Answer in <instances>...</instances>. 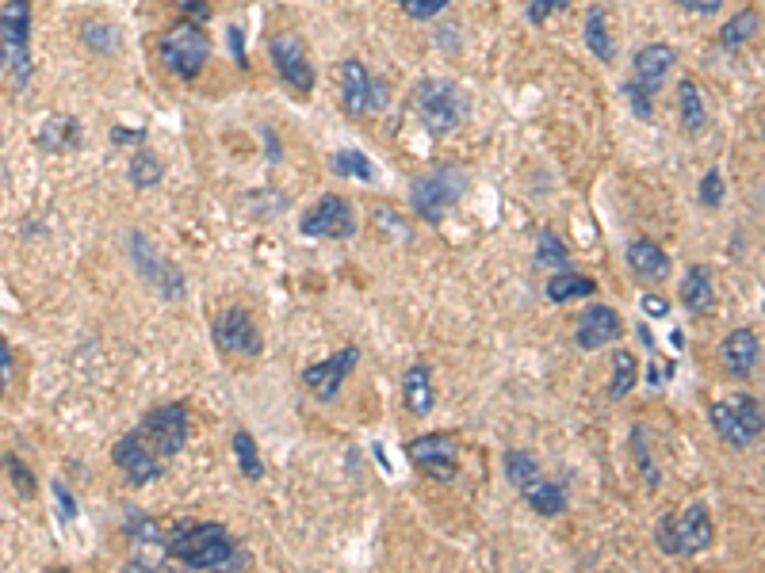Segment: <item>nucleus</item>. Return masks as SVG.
Masks as SVG:
<instances>
[{
    "mask_svg": "<svg viewBox=\"0 0 765 573\" xmlns=\"http://www.w3.org/2000/svg\"><path fill=\"white\" fill-rule=\"evenodd\" d=\"M207 54H211V43H207V35L199 31V23H188L180 20L161 39V62L169 73H176L180 81H199V73H203V65H207Z\"/></svg>",
    "mask_w": 765,
    "mask_h": 573,
    "instance_id": "6e6552de",
    "label": "nucleus"
},
{
    "mask_svg": "<svg viewBox=\"0 0 765 573\" xmlns=\"http://www.w3.org/2000/svg\"><path fill=\"white\" fill-rule=\"evenodd\" d=\"M81 39H85V46L96 50V54H115L119 43H123L119 27H111L108 20H88L85 27H81Z\"/></svg>",
    "mask_w": 765,
    "mask_h": 573,
    "instance_id": "2f4dec72",
    "label": "nucleus"
},
{
    "mask_svg": "<svg viewBox=\"0 0 765 573\" xmlns=\"http://www.w3.org/2000/svg\"><path fill=\"white\" fill-rule=\"evenodd\" d=\"M635 379H639V356L628 352V348H616L612 352V379H609V398H628L635 390Z\"/></svg>",
    "mask_w": 765,
    "mask_h": 573,
    "instance_id": "393cba45",
    "label": "nucleus"
},
{
    "mask_svg": "<svg viewBox=\"0 0 765 573\" xmlns=\"http://www.w3.org/2000/svg\"><path fill=\"white\" fill-rule=\"evenodd\" d=\"M299 234L306 237H329V241H345L356 234V214H352L349 199L341 195H322L310 211L299 218Z\"/></svg>",
    "mask_w": 765,
    "mask_h": 573,
    "instance_id": "9b49d317",
    "label": "nucleus"
},
{
    "mask_svg": "<svg viewBox=\"0 0 765 573\" xmlns=\"http://www.w3.org/2000/svg\"><path fill=\"white\" fill-rule=\"evenodd\" d=\"M50 489H54V501H58V512L66 516V520H73L77 516V501H73V493L66 489V482H50Z\"/></svg>",
    "mask_w": 765,
    "mask_h": 573,
    "instance_id": "a18cd8bd",
    "label": "nucleus"
},
{
    "mask_svg": "<svg viewBox=\"0 0 765 573\" xmlns=\"http://www.w3.org/2000/svg\"><path fill=\"white\" fill-rule=\"evenodd\" d=\"M39 146L43 149H77L81 146V127H77V119L54 115V119L43 127V134H39Z\"/></svg>",
    "mask_w": 765,
    "mask_h": 573,
    "instance_id": "c756f323",
    "label": "nucleus"
},
{
    "mask_svg": "<svg viewBox=\"0 0 765 573\" xmlns=\"http://www.w3.org/2000/svg\"><path fill=\"white\" fill-rule=\"evenodd\" d=\"M678 4L693 16H716L723 8V0H678Z\"/></svg>",
    "mask_w": 765,
    "mask_h": 573,
    "instance_id": "49530a36",
    "label": "nucleus"
},
{
    "mask_svg": "<svg viewBox=\"0 0 765 573\" xmlns=\"http://www.w3.org/2000/svg\"><path fill=\"white\" fill-rule=\"evenodd\" d=\"M643 314H647V318H666V314H670V302L662 295H643Z\"/></svg>",
    "mask_w": 765,
    "mask_h": 573,
    "instance_id": "de8ad7c7",
    "label": "nucleus"
},
{
    "mask_svg": "<svg viewBox=\"0 0 765 573\" xmlns=\"http://www.w3.org/2000/svg\"><path fill=\"white\" fill-rule=\"evenodd\" d=\"M536 264H544V268H551V272H563V268H570L567 245L559 241L555 230H540V237H536Z\"/></svg>",
    "mask_w": 765,
    "mask_h": 573,
    "instance_id": "7c9ffc66",
    "label": "nucleus"
},
{
    "mask_svg": "<svg viewBox=\"0 0 765 573\" xmlns=\"http://www.w3.org/2000/svg\"><path fill=\"white\" fill-rule=\"evenodd\" d=\"M414 107L417 119L425 123L429 134H452V130L467 119V96L456 88V81L444 77H425L414 88Z\"/></svg>",
    "mask_w": 765,
    "mask_h": 573,
    "instance_id": "39448f33",
    "label": "nucleus"
},
{
    "mask_svg": "<svg viewBox=\"0 0 765 573\" xmlns=\"http://www.w3.org/2000/svg\"><path fill=\"white\" fill-rule=\"evenodd\" d=\"M521 493H525V501L540 512V516H559V512L567 509V489H563V482L536 478V482H528Z\"/></svg>",
    "mask_w": 765,
    "mask_h": 573,
    "instance_id": "5701e85b",
    "label": "nucleus"
},
{
    "mask_svg": "<svg viewBox=\"0 0 765 573\" xmlns=\"http://www.w3.org/2000/svg\"><path fill=\"white\" fill-rule=\"evenodd\" d=\"M211 337H215V348L226 352V356H261L264 340H261V325L253 321V314L245 306H230L222 310L215 325H211Z\"/></svg>",
    "mask_w": 765,
    "mask_h": 573,
    "instance_id": "9d476101",
    "label": "nucleus"
},
{
    "mask_svg": "<svg viewBox=\"0 0 765 573\" xmlns=\"http://www.w3.org/2000/svg\"><path fill=\"white\" fill-rule=\"evenodd\" d=\"M131 432L150 447L161 463H165V459L180 455V447L188 444V405L184 402L157 405V409H150V413L138 421V428H131Z\"/></svg>",
    "mask_w": 765,
    "mask_h": 573,
    "instance_id": "423d86ee",
    "label": "nucleus"
},
{
    "mask_svg": "<svg viewBox=\"0 0 765 573\" xmlns=\"http://www.w3.org/2000/svg\"><path fill=\"white\" fill-rule=\"evenodd\" d=\"M467 184H471V180H467V172L459 169V165H440V169L421 172L414 184H410L414 214L421 218V222L437 226V222H444V214L463 199Z\"/></svg>",
    "mask_w": 765,
    "mask_h": 573,
    "instance_id": "20e7f679",
    "label": "nucleus"
},
{
    "mask_svg": "<svg viewBox=\"0 0 765 573\" xmlns=\"http://www.w3.org/2000/svg\"><path fill=\"white\" fill-rule=\"evenodd\" d=\"M624 96L632 100V107H635V119H651V92L647 88H639L635 81H624Z\"/></svg>",
    "mask_w": 765,
    "mask_h": 573,
    "instance_id": "c03bdc74",
    "label": "nucleus"
},
{
    "mask_svg": "<svg viewBox=\"0 0 765 573\" xmlns=\"http://www.w3.org/2000/svg\"><path fill=\"white\" fill-rule=\"evenodd\" d=\"M758 27H762L758 8H743L739 16H731V20L720 27V46L723 50H739V46H746L758 35Z\"/></svg>",
    "mask_w": 765,
    "mask_h": 573,
    "instance_id": "a878e982",
    "label": "nucleus"
},
{
    "mask_svg": "<svg viewBox=\"0 0 765 573\" xmlns=\"http://www.w3.org/2000/svg\"><path fill=\"white\" fill-rule=\"evenodd\" d=\"M161 172H165L161 157H157L153 149L138 146V153H134V161H131V184H134V188L142 191V188H153V184H161Z\"/></svg>",
    "mask_w": 765,
    "mask_h": 573,
    "instance_id": "473e14b6",
    "label": "nucleus"
},
{
    "mask_svg": "<svg viewBox=\"0 0 765 573\" xmlns=\"http://www.w3.org/2000/svg\"><path fill=\"white\" fill-rule=\"evenodd\" d=\"M681 306L689 314H708L716 306V287H712V272L708 264H693L685 279H681Z\"/></svg>",
    "mask_w": 765,
    "mask_h": 573,
    "instance_id": "412c9836",
    "label": "nucleus"
},
{
    "mask_svg": "<svg viewBox=\"0 0 765 573\" xmlns=\"http://www.w3.org/2000/svg\"><path fill=\"white\" fill-rule=\"evenodd\" d=\"M111 138H115V142H119V146H134V142H142V138H146V134H142V130L115 127V130H111Z\"/></svg>",
    "mask_w": 765,
    "mask_h": 573,
    "instance_id": "09e8293b",
    "label": "nucleus"
},
{
    "mask_svg": "<svg viewBox=\"0 0 765 573\" xmlns=\"http://www.w3.org/2000/svg\"><path fill=\"white\" fill-rule=\"evenodd\" d=\"M678 65V54H674V46H666V43H647L643 50H635V85L639 88H647L651 96H655L658 88H662V81L670 77V69Z\"/></svg>",
    "mask_w": 765,
    "mask_h": 573,
    "instance_id": "6ab92c4d",
    "label": "nucleus"
},
{
    "mask_svg": "<svg viewBox=\"0 0 765 573\" xmlns=\"http://www.w3.org/2000/svg\"><path fill=\"white\" fill-rule=\"evenodd\" d=\"M173 8L180 12V20H188V23L211 20V4H207V0H173Z\"/></svg>",
    "mask_w": 765,
    "mask_h": 573,
    "instance_id": "a19ab883",
    "label": "nucleus"
},
{
    "mask_svg": "<svg viewBox=\"0 0 765 573\" xmlns=\"http://www.w3.org/2000/svg\"><path fill=\"white\" fill-rule=\"evenodd\" d=\"M268 54H272V65H276V73H280V81L287 88H295V92H310L314 88V65L306 58V46L299 35H291V31L272 35L268 39Z\"/></svg>",
    "mask_w": 765,
    "mask_h": 573,
    "instance_id": "ddd939ff",
    "label": "nucleus"
},
{
    "mask_svg": "<svg viewBox=\"0 0 765 573\" xmlns=\"http://www.w3.org/2000/svg\"><path fill=\"white\" fill-rule=\"evenodd\" d=\"M723 191L727 188H723L720 169H708L704 176H700V203H704V207H712V211H716V207L723 203Z\"/></svg>",
    "mask_w": 765,
    "mask_h": 573,
    "instance_id": "58836bf2",
    "label": "nucleus"
},
{
    "mask_svg": "<svg viewBox=\"0 0 765 573\" xmlns=\"http://www.w3.org/2000/svg\"><path fill=\"white\" fill-rule=\"evenodd\" d=\"M678 100H681V127L685 130H704L708 123V111H704V96H700V85L693 77H685L678 85Z\"/></svg>",
    "mask_w": 765,
    "mask_h": 573,
    "instance_id": "cd10ccee",
    "label": "nucleus"
},
{
    "mask_svg": "<svg viewBox=\"0 0 765 573\" xmlns=\"http://www.w3.org/2000/svg\"><path fill=\"white\" fill-rule=\"evenodd\" d=\"M4 470H8V478H12V486H16V493L20 497H35L39 493V482H35V474L23 467V459H16V455H4Z\"/></svg>",
    "mask_w": 765,
    "mask_h": 573,
    "instance_id": "e433bc0d",
    "label": "nucleus"
},
{
    "mask_svg": "<svg viewBox=\"0 0 765 573\" xmlns=\"http://www.w3.org/2000/svg\"><path fill=\"white\" fill-rule=\"evenodd\" d=\"M406 459H410L425 478H433V482H452V478L459 474L456 436H448V432H425V436H414V440L406 444Z\"/></svg>",
    "mask_w": 765,
    "mask_h": 573,
    "instance_id": "1a4fd4ad",
    "label": "nucleus"
},
{
    "mask_svg": "<svg viewBox=\"0 0 765 573\" xmlns=\"http://www.w3.org/2000/svg\"><path fill=\"white\" fill-rule=\"evenodd\" d=\"M161 551L188 570H219L234 558V535L219 520H176L161 539Z\"/></svg>",
    "mask_w": 765,
    "mask_h": 573,
    "instance_id": "f257e3e1",
    "label": "nucleus"
},
{
    "mask_svg": "<svg viewBox=\"0 0 765 573\" xmlns=\"http://www.w3.org/2000/svg\"><path fill=\"white\" fill-rule=\"evenodd\" d=\"M12 371H16V352H12L8 337L0 333V398H4L8 386H12Z\"/></svg>",
    "mask_w": 765,
    "mask_h": 573,
    "instance_id": "79ce46f5",
    "label": "nucleus"
},
{
    "mask_svg": "<svg viewBox=\"0 0 765 573\" xmlns=\"http://www.w3.org/2000/svg\"><path fill=\"white\" fill-rule=\"evenodd\" d=\"M620 337H624V318L612 306H601V302L586 306L574 321V340H578L582 352H601Z\"/></svg>",
    "mask_w": 765,
    "mask_h": 573,
    "instance_id": "2eb2a0df",
    "label": "nucleus"
},
{
    "mask_svg": "<svg viewBox=\"0 0 765 573\" xmlns=\"http://www.w3.org/2000/svg\"><path fill=\"white\" fill-rule=\"evenodd\" d=\"M234 455H238L241 478L261 482L264 463H261V451H257V444H253V436H249V432H234Z\"/></svg>",
    "mask_w": 765,
    "mask_h": 573,
    "instance_id": "f704fd0d",
    "label": "nucleus"
},
{
    "mask_svg": "<svg viewBox=\"0 0 765 573\" xmlns=\"http://www.w3.org/2000/svg\"><path fill=\"white\" fill-rule=\"evenodd\" d=\"M570 0H528V20L532 23H544L551 20L555 12H567Z\"/></svg>",
    "mask_w": 765,
    "mask_h": 573,
    "instance_id": "37998d69",
    "label": "nucleus"
},
{
    "mask_svg": "<svg viewBox=\"0 0 765 573\" xmlns=\"http://www.w3.org/2000/svg\"><path fill=\"white\" fill-rule=\"evenodd\" d=\"M131 256H134V268L138 276L150 283L153 291L161 298H184V272L165 264L161 256L153 253V245L142 234H131Z\"/></svg>",
    "mask_w": 765,
    "mask_h": 573,
    "instance_id": "4468645a",
    "label": "nucleus"
},
{
    "mask_svg": "<svg viewBox=\"0 0 765 573\" xmlns=\"http://www.w3.org/2000/svg\"><path fill=\"white\" fill-rule=\"evenodd\" d=\"M712 428L720 432L723 444L731 447H750L762 440L765 417H762V398L754 394H735L727 402L712 405Z\"/></svg>",
    "mask_w": 765,
    "mask_h": 573,
    "instance_id": "0eeeda50",
    "label": "nucleus"
},
{
    "mask_svg": "<svg viewBox=\"0 0 765 573\" xmlns=\"http://www.w3.org/2000/svg\"><path fill=\"white\" fill-rule=\"evenodd\" d=\"M111 463L127 474L131 486H150L153 478H161V470H165V463H161V459H157L134 432H127V436L115 440V447H111Z\"/></svg>",
    "mask_w": 765,
    "mask_h": 573,
    "instance_id": "dca6fc26",
    "label": "nucleus"
},
{
    "mask_svg": "<svg viewBox=\"0 0 765 573\" xmlns=\"http://www.w3.org/2000/svg\"><path fill=\"white\" fill-rule=\"evenodd\" d=\"M230 39H234V58H238V65H245V50H241V27H230Z\"/></svg>",
    "mask_w": 765,
    "mask_h": 573,
    "instance_id": "8fccbe9b",
    "label": "nucleus"
},
{
    "mask_svg": "<svg viewBox=\"0 0 765 573\" xmlns=\"http://www.w3.org/2000/svg\"><path fill=\"white\" fill-rule=\"evenodd\" d=\"M655 543L662 554L670 558H693V554H704L712 543H716V528H712V512L704 501H693L685 512L678 516H662L655 528Z\"/></svg>",
    "mask_w": 765,
    "mask_h": 573,
    "instance_id": "7ed1b4c3",
    "label": "nucleus"
},
{
    "mask_svg": "<svg viewBox=\"0 0 765 573\" xmlns=\"http://www.w3.org/2000/svg\"><path fill=\"white\" fill-rule=\"evenodd\" d=\"M632 451H635V463H639V474H643L647 489H658L662 474H658L655 459H651V447H647V428H643V425L632 428Z\"/></svg>",
    "mask_w": 765,
    "mask_h": 573,
    "instance_id": "c9c22d12",
    "label": "nucleus"
},
{
    "mask_svg": "<svg viewBox=\"0 0 765 573\" xmlns=\"http://www.w3.org/2000/svg\"><path fill=\"white\" fill-rule=\"evenodd\" d=\"M586 46H590L593 54H597L605 65L616 62V43H612L609 20H605V12H601V8H590V12H586Z\"/></svg>",
    "mask_w": 765,
    "mask_h": 573,
    "instance_id": "bb28decb",
    "label": "nucleus"
},
{
    "mask_svg": "<svg viewBox=\"0 0 765 573\" xmlns=\"http://www.w3.org/2000/svg\"><path fill=\"white\" fill-rule=\"evenodd\" d=\"M329 172H337V176H352V180H364V184H372L375 180V165L368 153H360V149H337L333 157H329Z\"/></svg>",
    "mask_w": 765,
    "mask_h": 573,
    "instance_id": "c85d7f7f",
    "label": "nucleus"
},
{
    "mask_svg": "<svg viewBox=\"0 0 765 573\" xmlns=\"http://www.w3.org/2000/svg\"><path fill=\"white\" fill-rule=\"evenodd\" d=\"M0 73L16 92L31 85L35 58H31V0H4L0 4Z\"/></svg>",
    "mask_w": 765,
    "mask_h": 573,
    "instance_id": "f03ea898",
    "label": "nucleus"
},
{
    "mask_svg": "<svg viewBox=\"0 0 765 573\" xmlns=\"http://www.w3.org/2000/svg\"><path fill=\"white\" fill-rule=\"evenodd\" d=\"M127 535H138V543H161L157 524L142 512H127Z\"/></svg>",
    "mask_w": 765,
    "mask_h": 573,
    "instance_id": "ea45409f",
    "label": "nucleus"
},
{
    "mask_svg": "<svg viewBox=\"0 0 765 573\" xmlns=\"http://www.w3.org/2000/svg\"><path fill=\"white\" fill-rule=\"evenodd\" d=\"M356 363H360V348L349 344V348H341V352L326 356L322 363H310V367L303 371V386L318 398V402H333V398L341 394V386L349 382V375L356 371Z\"/></svg>",
    "mask_w": 765,
    "mask_h": 573,
    "instance_id": "f8f14e48",
    "label": "nucleus"
},
{
    "mask_svg": "<svg viewBox=\"0 0 765 573\" xmlns=\"http://www.w3.org/2000/svg\"><path fill=\"white\" fill-rule=\"evenodd\" d=\"M337 77H341V104L349 115L356 119H364V115H372V77H368V69L364 62H356V58H345V62L337 65Z\"/></svg>",
    "mask_w": 765,
    "mask_h": 573,
    "instance_id": "a211bd4d",
    "label": "nucleus"
},
{
    "mask_svg": "<svg viewBox=\"0 0 765 573\" xmlns=\"http://www.w3.org/2000/svg\"><path fill=\"white\" fill-rule=\"evenodd\" d=\"M505 478H509L517 489H525L528 482H536V478H540V463H536V455H528V451H521V447L505 451Z\"/></svg>",
    "mask_w": 765,
    "mask_h": 573,
    "instance_id": "72a5a7b5",
    "label": "nucleus"
},
{
    "mask_svg": "<svg viewBox=\"0 0 765 573\" xmlns=\"http://www.w3.org/2000/svg\"><path fill=\"white\" fill-rule=\"evenodd\" d=\"M720 360H723V371H727L731 379H750V375L758 371V363H762V337H758L754 329L727 333L720 344Z\"/></svg>",
    "mask_w": 765,
    "mask_h": 573,
    "instance_id": "f3484780",
    "label": "nucleus"
},
{
    "mask_svg": "<svg viewBox=\"0 0 765 573\" xmlns=\"http://www.w3.org/2000/svg\"><path fill=\"white\" fill-rule=\"evenodd\" d=\"M628 268L643 283H662L670 276V256L662 253L655 241H632L628 245Z\"/></svg>",
    "mask_w": 765,
    "mask_h": 573,
    "instance_id": "4be33fe9",
    "label": "nucleus"
},
{
    "mask_svg": "<svg viewBox=\"0 0 765 573\" xmlns=\"http://www.w3.org/2000/svg\"><path fill=\"white\" fill-rule=\"evenodd\" d=\"M402 402H406V409H410L414 417L433 413L437 390H433V371H429V363H410V367H406V375H402Z\"/></svg>",
    "mask_w": 765,
    "mask_h": 573,
    "instance_id": "aec40b11",
    "label": "nucleus"
},
{
    "mask_svg": "<svg viewBox=\"0 0 765 573\" xmlns=\"http://www.w3.org/2000/svg\"><path fill=\"white\" fill-rule=\"evenodd\" d=\"M394 4H398V8H402L410 20L425 23V20H437V16L444 12V8H448V4H452V0H394Z\"/></svg>",
    "mask_w": 765,
    "mask_h": 573,
    "instance_id": "4c0bfd02",
    "label": "nucleus"
},
{
    "mask_svg": "<svg viewBox=\"0 0 765 573\" xmlns=\"http://www.w3.org/2000/svg\"><path fill=\"white\" fill-rule=\"evenodd\" d=\"M597 295V283L590 276H578V272H555V276L547 279V298L551 302H574V298H590Z\"/></svg>",
    "mask_w": 765,
    "mask_h": 573,
    "instance_id": "b1692460",
    "label": "nucleus"
}]
</instances>
